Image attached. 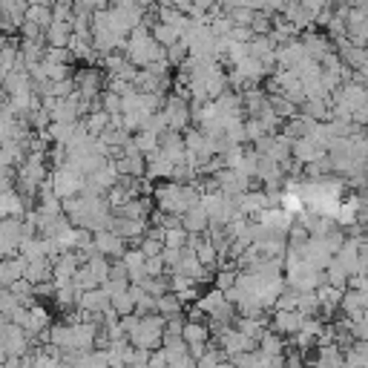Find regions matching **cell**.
Returning <instances> with one entry per match:
<instances>
[{"mask_svg":"<svg viewBox=\"0 0 368 368\" xmlns=\"http://www.w3.org/2000/svg\"><path fill=\"white\" fill-rule=\"evenodd\" d=\"M199 193L193 184H181V181H164V184H156L153 188V202H156V210L161 213H173V216H181L188 207L199 205Z\"/></svg>","mask_w":368,"mask_h":368,"instance_id":"obj_1","label":"cell"},{"mask_svg":"<svg viewBox=\"0 0 368 368\" xmlns=\"http://www.w3.org/2000/svg\"><path fill=\"white\" fill-rule=\"evenodd\" d=\"M161 334H164V316L161 314H144L142 319H138V328L132 334H127V343L135 345V348H159L161 345Z\"/></svg>","mask_w":368,"mask_h":368,"instance_id":"obj_2","label":"cell"},{"mask_svg":"<svg viewBox=\"0 0 368 368\" xmlns=\"http://www.w3.org/2000/svg\"><path fill=\"white\" fill-rule=\"evenodd\" d=\"M46 181H50V188L52 193L64 202V199H72L81 193V184H84V176H78L75 170H69L67 164L64 167H55L50 170V176H46Z\"/></svg>","mask_w":368,"mask_h":368,"instance_id":"obj_3","label":"cell"},{"mask_svg":"<svg viewBox=\"0 0 368 368\" xmlns=\"http://www.w3.org/2000/svg\"><path fill=\"white\" fill-rule=\"evenodd\" d=\"M299 326H302V314L297 311V308H291V311H273L270 316H268V328L273 331V334H280V337H294L297 331H299Z\"/></svg>","mask_w":368,"mask_h":368,"instance_id":"obj_4","label":"cell"},{"mask_svg":"<svg viewBox=\"0 0 368 368\" xmlns=\"http://www.w3.org/2000/svg\"><path fill=\"white\" fill-rule=\"evenodd\" d=\"M161 110H164V115H167L170 130H178V132H181V130L190 127V104H188V101H181V98H176V96H164Z\"/></svg>","mask_w":368,"mask_h":368,"instance_id":"obj_5","label":"cell"},{"mask_svg":"<svg viewBox=\"0 0 368 368\" xmlns=\"http://www.w3.org/2000/svg\"><path fill=\"white\" fill-rule=\"evenodd\" d=\"M127 248H130V245H127L121 236H115L113 230H96V234H92V251L101 253V256L121 259V253H124Z\"/></svg>","mask_w":368,"mask_h":368,"instance_id":"obj_6","label":"cell"},{"mask_svg":"<svg viewBox=\"0 0 368 368\" xmlns=\"http://www.w3.org/2000/svg\"><path fill=\"white\" fill-rule=\"evenodd\" d=\"M110 305V294L98 285V288H89V291H81L78 294V299H75V308H81V311H86V314H101L104 308Z\"/></svg>","mask_w":368,"mask_h":368,"instance_id":"obj_7","label":"cell"},{"mask_svg":"<svg viewBox=\"0 0 368 368\" xmlns=\"http://www.w3.org/2000/svg\"><path fill=\"white\" fill-rule=\"evenodd\" d=\"M322 156H328V153H326V150H319L308 135H305V138H294V142H291V159L299 161V164L316 161V159H322Z\"/></svg>","mask_w":368,"mask_h":368,"instance_id":"obj_8","label":"cell"},{"mask_svg":"<svg viewBox=\"0 0 368 368\" xmlns=\"http://www.w3.org/2000/svg\"><path fill=\"white\" fill-rule=\"evenodd\" d=\"M178 224L188 230V234H205L207 230V213H205V207L202 205H193V207H188L181 216H178Z\"/></svg>","mask_w":368,"mask_h":368,"instance_id":"obj_9","label":"cell"},{"mask_svg":"<svg viewBox=\"0 0 368 368\" xmlns=\"http://www.w3.org/2000/svg\"><path fill=\"white\" fill-rule=\"evenodd\" d=\"M23 270H26V259L23 256L0 259V288H9L15 280H21Z\"/></svg>","mask_w":368,"mask_h":368,"instance_id":"obj_10","label":"cell"},{"mask_svg":"<svg viewBox=\"0 0 368 368\" xmlns=\"http://www.w3.org/2000/svg\"><path fill=\"white\" fill-rule=\"evenodd\" d=\"M365 302H368V294H365V291H351V288H345L343 297H340V314H345V316H360V314H365Z\"/></svg>","mask_w":368,"mask_h":368,"instance_id":"obj_11","label":"cell"},{"mask_svg":"<svg viewBox=\"0 0 368 368\" xmlns=\"http://www.w3.org/2000/svg\"><path fill=\"white\" fill-rule=\"evenodd\" d=\"M52 326V314L50 311H46L43 305H32L29 308V319H26V334L29 337H38L40 331H46V328H50Z\"/></svg>","mask_w":368,"mask_h":368,"instance_id":"obj_12","label":"cell"},{"mask_svg":"<svg viewBox=\"0 0 368 368\" xmlns=\"http://www.w3.org/2000/svg\"><path fill=\"white\" fill-rule=\"evenodd\" d=\"M72 35V21H52L43 32V43L46 46H67Z\"/></svg>","mask_w":368,"mask_h":368,"instance_id":"obj_13","label":"cell"},{"mask_svg":"<svg viewBox=\"0 0 368 368\" xmlns=\"http://www.w3.org/2000/svg\"><path fill=\"white\" fill-rule=\"evenodd\" d=\"M23 280H26V282H32V285H38V282H46V280H52V262L46 259V256L26 262Z\"/></svg>","mask_w":368,"mask_h":368,"instance_id":"obj_14","label":"cell"},{"mask_svg":"<svg viewBox=\"0 0 368 368\" xmlns=\"http://www.w3.org/2000/svg\"><path fill=\"white\" fill-rule=\"evenodd\" d=\"M299 107H302L299 115L308 121H328V110H331L328 98H305Z\"/></svg>","mask_w":368,"mask_h":368,"instance_id":"obj_15","label":"cell"},{"mask_svg":"<svg viewBox=\"0 0 368 368\" xmlns=\"http://www.w3.org/2000/svg\"><path fill=\"white\" fill-rule=\"evenodd\" d=\"M224 302H227V299H224V294H222L219 288H210L207 294H199V299H196L193 305H196V308H199L205 316H213V314H216V311H219Z\"/></svg>","mask_w":368,"mask_h":368,"instance_id":"obj_16","label":"cell"},{"mask_svg":"<svg viewBox=\"0 0 368 368\" xmlns=\"http://www.w3.org/2000/svg\"><path fill=\"white\" fill-rule=\"evenodd\" d=\"M184 308L188 305H184L173 291L156 297V314H161V316H178V314H184Z\"/></svg>","mask_w":368,"mask_h":368,"instance_id":"obj_17","label":"cell"},{"mask_svg":"<svg viewBox=\"0 0 368 368\" xmlns=\"http://www.w3.org/2000/svg\"><path fill=\"white\" fill-rule=\"evenodd\" d=\"M285 345H288V343H285V337L273 334L270 328H268V331L259 337V343H256V348H259L265 357H276V354H282V351H285Z\"/></svg>","mask_w":368,"mask_h":368,"instance_id":"obj_18","label":"cell"},{"mask_svg":"<svg viewBox=\"0 0 368 368\" xmlns=\"http://www.w3.org/2000/svg\"><path fill=\"white\" fill-rule=\"evenodd\" d=\"M84 124V130H86V135H92V138H98L107 127H110V115L104 113V110H92V113H86V118L81 121Z\"/></svg>","mask_w":368,"mask_h":368,"instance_id":"obj_19","label":"cell"},{"mask_svg":"<svg viewBox=\"0 0 368 368\" xmlns=\"http://www.w3.org/2000/svg\"><path fill=\"white\" fill-rule=\"evenodd\" d=\"M181 340H184V343H207V340H210V331H207L205 322H190V319H184Z\"/></svg>","mask_w":368,"mask_h":368,"instance_id":"obj_20","label":"cell"},{"mask_svg":"<svg viewBox=\"0 0 368 368\" xmlns=\"http://www.w3.org/2000/svg\"><path fill=\"white\" fill-rule=\"evenodd\" d=\"M193 253H196V259H199V265H205V268H210V270H216V262H219V251L202 236L199 239V245L193 248Z\"/></svg>","mask_w":368,"mask_h":368,"instance_id":"obj_21","label":"cell"},{"mask_svg":"<svg viewBox=\"0 0 368 368\" xmlns=\"http://www.w3.org/2000/svg\"><path fill=\"white\" fill-rule=\"evenodd\" d=\"M132 142H135V147H138V153H142V156L159 150V135L150 132V130H138V132H132Z\"/></svg>","mask_w":368,"mask_h":368,"instance_id":"obj_22","label":"cell"},{"mask_svg":"<svg viewBox=\"0 0 368 368\" xmlns=\"http://www.w3.org/2000/svg\"><path fill=\"white\" fill-rule=\"evenodd\" d=\"M150 35H153V40H156L159 46H170V43H176V40L181 38V32L173 29V26H167V23H153V26H150Z\"/></svg>","mask_w":368,"mask_h":368,"instance_id":"obj_23","label":"cell"},{"mask_svg":"<svg viewBox=\"0 0 368 368\" xmlns=\"http://www.w3.org/2000/svg\"><path fill=\"white\" fill-rule=\"evenodd\" d=\"M52 299H55V305L61 308V311H72L75 308V299H78V288L75 285H61V288H55V294H52Z\"/></svg>","mask_w":368,"mask_h":368,"instance_id":"obj_24","label":"cell"},{"mask_svg":"<svg viewBox=\"0 0 368 368\" xmlns=\"http://www.w3.org/2000/svg\"><path fill=\"white\" fill-rule=\"evenodd\" d=\"M188 55H190V50H188V43H184V38H178V40L170 43V46H164V58H167L170 67L184 64V58H188Z\"/></svg>","mask_w":368,"mask_h":368,"instance_id":"obj_25","label":"cell"},{"mask_svg":"<svg viewBox=\"0 0 368 368\" xmlns=\"http://www.w3.org/2000/svg\"><path fill=\"white\" fill-rule=\"evenodd\" d=\"M236 268H219V270H213V288H219L222 294L227 291V288H234L236 285Z\"/></svg>","mask_w":368,"mask_h":368,"instance_id":"obj_26","label":"cell"},{"mask_svg":"<svg viewBox=\"0 0 368 368\" xmlns=\"http://www.w3.org/2000/svg\"><path fill=\"white\" fill-rule=\"evenodd\" d=\"M23 18L32 21V23H38V26L46 32V26L52 23V9H50V6H26Z\"/></svg>","mask_w":368,"mask_h":368,"instance_id":"obj_27","label":"cell"},{"mask_svg":"<svg viewBox=\"0 0 368 368\" xmlns=\"http://www.w3.org/2000/svg\"><path fill=\"white\" fill-rule=\"evenodd\" d=\"M316 308H319V302H316L314 291H297V311L302 316H316Z\"/></svg>","mask_w":368,"mask_h":368,"instance_id":"obj_28","label":"cell"},{"mask_svg":"<svg viewBox=\"0 0 368 368\" xmlns=\"http://www.w3.org/2000/svg\"><path fill=\"white\" fill-rule=\"evenodd\" d=\"M43 61H50V64H72L75 55L69 52V46H46Z\"/></svg>","mask_w":368,"mask_h":368,"instance_id":"obj_29","label":"cell"},{"mask_svg":"<svg viewBox=\"0 0 368 368\" xmlns=\"http://www.w3.org/2000/svg\"><path fill=\"white\" fill-rule=\"evenodd\" d=\"M184 245H188V230H184L181 224H176V227H167V234H164V248L181 251Z\"/></svg>","mask_w":368,"mask_h":368,"instance_id":"obj_30","label":"cell"},{"mask_svg":"<svg viewBox=\"0 0 368 368\" xmlns=\"http://www.w3.org/2000/svg\"><path fill=\"white\" fill-rule=\"evenodd\" d=\"M138 285H142L150 297H161V294H167V291H170V285H167V270H164L161 276H147V280H144V282H138Z\"/></svg>","mask_w":368,"mask_h":368,"instance_id":"obj_31","label":"cell"},{"mask_svg":"<svg viewBox=\"0 0 368 368\" xmlns=\"http://www.w3.org/2000/svg\"><path fill=\"white\" fill-rule=\"evenodd\" d=\"M43 64V72H46V78H50L52 84L55 81H67V78H72V69H69V64H50V61H40Z\"/></svg>","mask_w":368,"mask_h":368,"instance_id":"obj_32","label":"cell"},{"mask_svg":"<svg viewBox=\"0 0 368 368\" xmlns=\"http://www.w3.org/2000/svg\"><path fill=\"white\" fill-rule=\"evenodd\" d=\"M98 104H101V110L107 115H121V96H115V92L104 89L101 96H98Z\"/></svg>","mask_w":368,"mask_h":368,"instance_id":"obj_33","label":"cell"},{"mask_svg":"<svg viewBox=\"0 0 368 368\" xmlns=\"http://www.w3.org/2000/svg\"><path fill=\"white\" fill-rule=\"evenodd\" d=\"M110 305H113V311H115L118 316H127V314H132V308H135L127 291H121V294H113V297H110Z\"/></svg>","mask_w":368,"mask_h":368,"instance_id":"obj_34","label":"cell"},{"mask_svg":"<svg viewBox=\"0 0 368 368\" xmlns=\"http://www.w3.org/2000/svg\"><path fill=\"white\" fill-rule=\"evenodd\" d=\"M273 29V15H265V12H253V21H251V32L253 35H268Z\"/></svg>","mask_w":368,"mask_h":368,"instance_id":"obj_35","label":"cell"},{"mask_svg":"<svg viewBox=\"0 0 368 368\" xmlns=\"http://www.w3.org/2000/svg\"><path fill=\"white\" fill-rule=\"evenodd\" d=\"M142 130H150V132H156V135H161L164 130H170V124H167V115H164V110H156L147 121H144V127Z\"/></svg>","mask_w":368,"mask_h":368,"instance_id":"obj_36","label":"cell"},{"mask_svg":"<svg viewBox=\"0 0 368 368\" xmlns=\"http://www.w3.org/2000/svg\"><path fill=\"white\" fill-rule=\"evenodd\" d=\"M262 135H270L265 127H262V121L259 118H245V142H256V138H262Z\"/></svg>","mask_w":368,"mask_h":368,"instance_id":"obj_37","label":"cell"},{"mask_svg":"<svg viewBox=\"0 0 368 368\" xmlns=\"http://www.w3.org/2000/svg\"><path fill=\"white\" fill-rule=\"evenodd\" d=\"M253 38V32H251V26H234L227 32V40H234V43H248Z\"/></svg>","mask_w":368,"mask_h":368,"instance_id":"obj_38","label":"cell"},{"mask_svg":"<svg viewBox=\"0 0 368 368\" xmlns=\"http://www.w3.org/2000/svg\"><path fill=\"white\" fill-rule=\"evenodd\" d=\"M147 368H167V354H164V348H161V345L150 351V360H147Z\"/></svg>","mask_w":368,"mask_h":368,"instance_id":"obj_39","label":"cell"},{"mask_svg":"<svg viewBox=\"0 0 368 368\" xmlns=\"http://www.w3.org/2000/svg\"><path fill=\"white\" fill-rule=\"evenodd\" d=\"M167 368H196V360L190 354H181V357L167 360Z\"/></svg>","mask_w":368,"mask_h":368,"instance_id":"obj_40","label":"cell"},{"mask_svg":"<svg viewBox=\"0 0 368 368\" xmlns=\"http://www.w3.org/2000/svg\"><path fill=\"white\" fill-rule=\"evenodd\" d=\"M52 21H72V6L67 4H52Z\"/></svg>","mask_w":368,"mask_h":368,"instance_id":"obj_41","label":"cell"},{"mask_svg":"<svg viewBox=\"0 0 368 368\" xmlns=\"http://www.w3.org/2000/svg\"><path fill=\"white\" fill-rule=\"evenodd\" d=\"M205 351H207V343H188V354H190L193 360H202Z\"/></svg>","mask_w":368,"mask_h":368,"instance_id":"obj_42","label":"cell"},{"mask_svg":"<svg viewBox=\"0 0 368 368\" xmlns=\"http://www.w3.org/2000/svg\"><path fill=\"white\" fill-rule=\"evenodd\" d=\"M84 4H86L92 12H98V9H107V6H110V0H84Z\"/></svg>","mask_w":368,"mask_h":368,"instance_id":"obj_43","label":"cell"},{"mask_svg":"<svg viewBox=\"0 0 368 368\" xmlns=\"http://www.w3.org/2000/svg\"><path fill=\"white\" fill-rule=\"evenodd\" d=\"M26 4H29V6H52L55 0H26Z\"/></svg>","mask_w":368,"mask_h":368,"instance_id":"obj_44","label":"cell"},{"mask_svg":"<svg viewBox=\"0 0 368 368\" xmlns=\"http://www.w3.org/2000/svg\"><path fill=\"white\" fill-rule=\"evenodd\" d=\"M55 4H67V6H72V4H75V0H55Z\"/></svg>","mask_w":368,"mask_h":368,"instance_id":"obj_45","label":"cell"},{"mask_svg":"<svg viewBox=\"0 0 368 368\" xmlns=\"http://www.w3.org/2000/svg\"><path fill=\"white\" fill-rule=\"evenodd\" d=\"M282 368H288V365H282Z\"/></svg>","mask_w":368,"mask_h":368,"instance_id":"obj_46","label":"cell"}]
</instances>
